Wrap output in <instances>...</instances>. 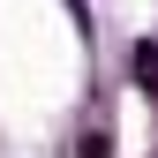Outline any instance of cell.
<instances>
[{
    "label": "cell",
    "mask_w": 158,
    "mask_h": 158,
    "mask_svg": "<svg viewBox=\"0 0 158 158\" xmlns=\"http://www.w3.org/2000/svg\"><path fill=\"white\" fill-rule=\"evenodd\" d=\"M135 83H143V90L158 98V45H151V38H143V45H135Z\"/></svg>",
    "instance_id": "obj_1"
},
{
    "label": "cell",
    "mask_w": 158,
    "mask_h": 158,
    "mask_svg": "<svg viewBox=\"0 0 158 158\" xmlns=\"http://www.w3.org/2000/svg\"><path fill=\"white\" fill-rule=\"evenodd\" d=\"M83 158H113V151H106V135H83Z\"/></svg>",
    "instance_id": "obj_2"
}]
</instances>
